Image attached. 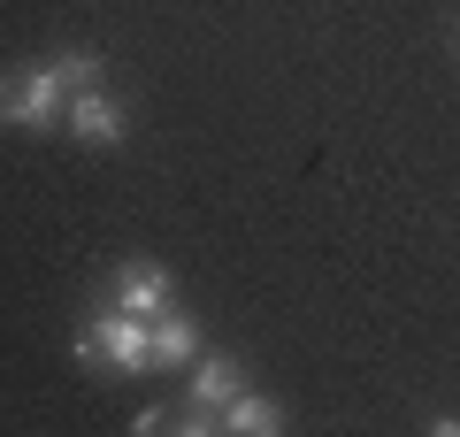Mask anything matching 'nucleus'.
Segmentation results:
<instances>
[{
    "label": "nucleus",
    "instance_id": "7ed1b4c3",
    "mask_svg": "<svg viewBox=\"0 0 460 437\" xmlns=\"http://www.w3.org/2000/svg\"><path fill=\"white\" fill-rule=\"evenodd\" d=\"M108 284H115V299L108 308H123V315H162V308H177V269H162L154 254H131V261H115L108 269Z\"/></svg>",
    "mask_w": 460,
    "mask_h": 437
},
{
    "label": "nucleus",
    "instance_id": "20e7f679",
    "mask_svg": "<svg viewBox=\"0 0 460 437\" xmlns=\"http://www.w3.org/2000/svg\"><path fill=\"white\" fill-rule=\"evenodd\" d=\"M62 130H69L77 146H123V130H131V108H123V93H108V85H84V93H69Z\"/></svg>",
    "mask_w": 460,
    "mask_h": 437
},
{
    "label": "nucleus",
    "instance_id": "0eeeda50",
    "mask_svg": "<svg viewBox=\"0 0 460 437\" xmlns=\"http://www.w3.org/2000/svg\"><path fill=\"white\" fill-rule=\"evenodd\" d=\"M215 430H223V437H277V430H284V406L269 399V391L246 384L238 399L223 406V415H215Z\"/></svg>",
    "mask_w": 460,
    "mask_h": 437
},
{
    "label": "nucleus",
    "instance_id": "f257e3e1",
    "mask_svg": "<svg viewBox=\"0 0 460 437\" xmlns=\"http://www.w3.org/2000/svg\"><path fill=\"white\" fill-rule=\"evenodd\" d=\"M77 361H84V369H115V376H146L154 369V323H146V315H123V308L84 315Z\"/></svg>",
    "mask_w": 460,
    "mask_h": 437
},
{
    "label": "nucleus",
    "instance_id": "423d86ee",
    "mask_svg": "<svg viewBox=\"0 0 460 437\" xmlns=\"http://www.w3.org/2000/svg\"><path fill=\"white\" fill-rule=\"evenodd\" d=\"M199 353H208L199 315H184V308H162V315H154V369H192Z\"/></svg>",
    "mask_w": 460,
    "mask_h": 437
},
{
    "label": "nucleus",
    "instance_id": "6e6552de",
    "mask_svg": "<svg viewBox=\"0 0 460 437\" xmlns=\"http://www.w3.org/2000/svg\"><path fill=\"white\" fill-rule=\"evenodd\" d=\"M47 62L62 69V85H69V93H84V85H100V77H108V62H100L93 47H62V54H47Z\"/></svg>",
    "mask_w": 460,
    "mask_h": 437
},
{
    "label": "nucleus",
    "instance_id": "39448f33",
    "mask_svg": "<svg viewBox=\"0 0 460 437\" xmlns=\"http://www.w3.org/2000/svg\"><path fill=\"white\" fill-rule=\"evenodd\" d=\"M238 391H246V361H238V353H199L192 376H184V406H192V415H208V422L223 415Z\"/></svg>",
    "mask_w": 460,
    "mask_h": 437
},
{
    "label": "nucleus",
    "instance_id": "f03ea898",
    "mask_svg": "<svg viewBox=\"0 0 460 437\" xmlns=\"http://www.w3.org/2000/svg\"><path fill=\"white\" fill-rule=\"evenodd\" d=\"M69 108V85L54 62H23V69H0V123L8 130H54Z\"/></svg>",
    "mask_w": 460,
    "mask_h": 437
}]
</instances>
